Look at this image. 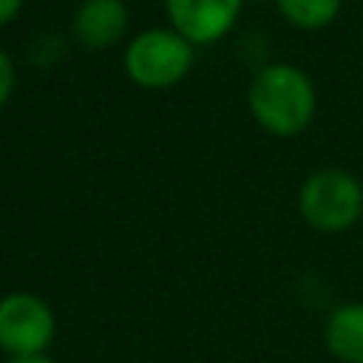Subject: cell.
Returning <instances> with one entry per match:
<instances>
[{"mask_svg": "<svg viewBox=\"0 0 363 363\" xmlns=\"http://www.w3.org/2000/svg\"><path fill=\"white\" fill-rule=\"evenodd\" d=\"M23 11V0H0V26L11 23Z\"/></svg>", "mask_w": 363, "mask_h": 363, "instance_id": "8fae6325", "label": "cell"}, {"mask_svg": "<svg viewBox=\"0 0 363 363\" xmlns=\"http://www.w3.org/2000/svg\"><path fill=\"white\" fill-rule=\"evenodd\" d=\"M6 363H54L48 354H20V357H6Z\"/></svg>", "mask_w": 363, "mask_h": 363, "instance_id": "7c38bea8", "label": "cell"}, {"mask_svg": "<svg viewBox=\"0 0 363 363\" xmlns=\"http://www.w3.org/2000/svg\"><path fill=\"white\" fill-rule=\"evenodd\" d=\"M278 11L295 26V28H323L329 26L337 11H340V0H275Z\"/></svg>", "mask_w": 363, "mask_h": 363, "instance_id": "ba28073f", "label": "cell"}, {"mask_svg": "<svg viewBox=\"0 0 363 363\" xmlns=\"http://www.w3.org/2000/svg\"><path fill=\"white\" fill-rule=\"evenodd\" d=\"M14 82H17L14 62H11V57H9V54L0 48V108H3V105H6V99L11 96Z\"/></svg>", "mask_w": 363, "mask_h": 363, "instance_id": "30bf717a", "label": "cell"}, {"mask_svg": "<svg viewBox=\"0 0 363 363\" xmlns=\"http://www.w3.org/2000/svg\"><path fill=\"white\" fill-rule=\"evenodd\" d=\"M323 346L337 363H363V301H349L329 312Z\"/></svg>", "mask_w": 363, "mask_h": 363, "instance_id": "52a82bcc", "label": "cell"}, {"mask_svg": "<svg viewBox=\"0 0 363 363\" xmlns=\"http://www.w3.org/2000/svg\"><path fill=\"white\" fill-rule=\"evenodd\" d=\"M247 105L272 136H295L315 116V85L298 65L269 62L252 77Z\"/></svg>", "mask_w": 363, "mask_h": 363, "instance_id": "6da1fadb", "label": "cell"}, {"mask_svg": "<svg viewBox=\"0 0 363 363\" xmlns=\"http://www.w3.org/2000/svg\"><path fill=\"white\" fill-rule=\"evenodd\" d=\"M128 28V6L125 0H82L74 11L71 31L74 40L85 48H108Z\"/></svg>", "mask_w": 363, "mask_h": 363, "instance_id": "8992f818", "label": "cell"}, {"mask_svg": "<svg viewBox=\"0 0 363 363\" xmlns=\"http://www.w3.org/2000/svg\"><path fill=\"white\" fill-rule=\"evenodd\" d=\"M57 335L51 306L34 292H9L0 298V352L6 357L45 354Z\"/></svg>", "mask_w": 363, "mask_h": 363, "instance_id": "277c9868", "label": "cell"}, {"mask_svg": "<svg viewBox=\"0 0 363 363\" xmlns=\"http://www.w3.org/2000/svg\"><path fill=\"white\" fill-rule=\"evenodd\" d=\"M164 9L182 37L193 45H207L233 28L241 0H164Z\"/></svg>", "mask_w": 363, "mask_h": 363, "instance_id": "5b68a950", "label": "cell"}, {"mask_svg": "<svg viewBox=\"0 0 363 363\" xmlns=\"http://www.w3.org/2000/svg\"><path fill=\"white\" fill-rule=\"evenodd\" d=\"M62 43V37H57V34H40L37 40H31V48H28V57L37 62V65H51V62H57L48 51H51V45H60Z\"/></svg>", "mask_w": 363, "mask_h": 363, "instance_id": "9c48e42d", "label": "cell"}, {"mask_svg": "<svg viewBox=\"0 0 363 363\" xmlns=\"http://www.w3.org/2000/svg\"><path fill=\"white\" fill-rule=\"evenodd\" d=\"M125 74L142 88H167L193 65V43L176 28H145L122 54Z\"/></svg>", "mask_w": 363, "mask_h": 363, "instance_id": "3957f363", "label": "cell"}, {"mask_svg": "<svg viewBox=\"0 0 363 363\" xmlns=\"http://www.w3.org/2000/svg\"><path fill=\"white\" fill-rule=\"evenodd\" d=\"M298 210L312 230L343 233L363 216V187L340 167L315 170L301 184Z\"/></svg>", "mask_w": 363, "mask_h": 363, "instance_id": "7a4b0ae2", "label": "cell"}]
</instances>
